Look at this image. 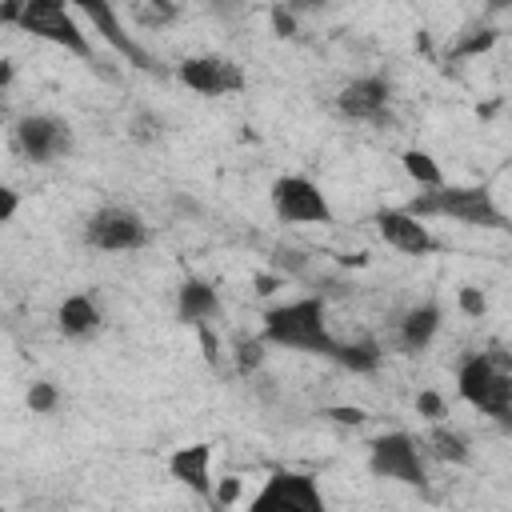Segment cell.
<instances>
[{"label":"cell","instance_id":"6da1fadb","mask_svg":"<svg viewBox=\"0 0 512 512\" xmlns=\"http://www.w3.org/2000/svg\"><path fill=\"white\" fill-rule=\"evenodd\" d=\"M260 340L272 348H288V352H308V356H328L336 352V336L328 332V304L324 296H300L288 304H276L264 312V328Z\"/></svg>","mask_w":512,"mask_h":512},{"label":"cell","instance_id":"7a4b0ae2","mask_svg":"<svg viewBox=\"0 0 512 512\" xmlns=\"http://www.w3.org/2000/svg\"><path fill=\"white\" fill-rule=\"evenodd\" d=\"M404 212L416 216V220L448 216V220H460L468 228H504L508 224V216L500 212L492 192L480 188V184H440V188L420 192L416 200H408Z\"/></svg>","mask_w":512,"mask_h":512},{"label":"cell","instance_id":"3957f363","mask_svg":"<svg viewBox=\"0 0 512 512\" xmlns=\"http://www.w3.org/2000/svg\"><path fill=\"white\" fill-rule=\"evenodd\" d=\"M456 392L464 404H472L476 412H484L492 420H508V412H512V376H508L504 360L492 352H472L456 368Z\"/></svg>","mask_w":512,"mask_h":512},{"label":"cell","instance_id":"277c9868","mask_svg":"<svg viewBox=\"0 0 512 512\" xmlns=\"http://www.w3.org/2000/svg\"><path fill=\"white\" fill-rule=\"evenodd\" d=\"M16 28L20 32H32L36 40H48V44H56V48H64V52L88 60V64L96 60V48H92L84 24L76 20L72 8L56 4V0H24L20 4V16H16Z\"/></svg>","mask_w":512,"mask_h":512},{"label":"cell","instance_id":"5b68a950","mask_svg":"<svg viewBox=\"0 0 512 512\" xmlns=\"http://www.w3.org/2000/svg\"><path fill=\"white\" fill-rule=\"evenodd\" d=\"M72 144V124L56 112H24L12 124V148L32 164H56L72 152Z\"/></svg>","mask_w":512,"mask_h":512},{"label":"cell","instance_id":"8992f818","mask_svg":"<svg viewBox=\"0 0 512 512\" xmlns=\"http://www.w3.org/2000/svg\"><path fill=\"white\" fill-rule=\"evenodd\" d=\"M152 240L144 216L124 204H104L84 220V244L96 252H140Z\"/></svg>","mask_w":512,"mask_h":512},{"label":"cell","instance_id":"52a82bcc","mask_svg":"<svg viewBox=\"0 0 512 512\" xmlns=\"http://www.w3.org/2000/svg\"><path fill=\"white\" fill-rule=\"evenodd\" d=\"M368 468L372 476L380 480H396V484H408V488H424L428 472H424V448L416 436L408 432H384L368 444Z\"/></svg>","mask_w":512,"mask_h":512},{"label":"cell","instance_id":"ba28073f","mask_svg":"<svg viewBox=\"0 0 512 512\" xmlns=\"http://www.w3.org/2000/svg\"><path fill=\"white\" fill-rule=\"evenodd\" d=\"M248 512H328V504H324L316 476L296 472V468H280L252 496Z\"/></svg>","mask_w":512,"mask_h":512},{"label":"cell","instance_id":"9c48e42d","mask_svg":"<svg viewBox=\"0 0 512 512\" xmlns=\"http://www.w3.org/2000/svg\"><path fill=\"white\" fill-rule=\"evenodd\" d=\"M272 212L280 224H332V204L308 176H280L272 184Z\"/></svg>","mask_w":512,"mask_h":512},{"label":"cell","instance_id":"30bf717a","mask_svg":"<svg viewBox=\"0 0 512 512\" xmlns=\"http://www.w3.org/2000/svg\"><path fill=\"white\" fill-rule=\"evenodd\" d=\"M176 76L180 84H188L192 92L200 96H228V92H240L244 88V68L228 56H188L176 64Z\"/></svg>","mask_w":512,"mask_h":512},{"label":"cell","instance_id":"8fae6325","mask_svg":"<svg viewBox=\"0 0 512 512\" xmlns=\"http://www.w3.org/2000/svg\"><path fill=\"white\" fill-rule=\"evenodd\" d=\"M388 104H392V84L388 76H356L336 92V108L348 120H368V124H384L388 120Z\"/></svg>","mask_w":512,"mask_h":512},{"label":"cell","instance_id":"7c38bea8","mask_svg":"<svg viewBox=\"0 0 512 512\" xmlns=\"http://www.w3.org/2000/svg\"><path fill=\"white\" fill-rule=\"evenodd\" d=\"M80 16H88L92 20V28H96V36L116 52V56H124L132 68H144V72H156V60L124 32V24H120V16H116V8L112 4H104V0H84L80 8H76Z\"/></svg>","mask_w":512,"mask_h":512},{"label":"cell","instance_id":"4fadbf2b","mask_svg":"<svg viewBox=\"0 0 512 512\" xmlns=\"http://www.w3.org/2000/svg\"><path fill=\"white\" fill-rule=\"evenodd\" d=\"M376 232L384 236V244H392L404 256H428L436 248V236L428 232V224L408 216L404 208H380L376 212Z\"/></svg>","mask_w":512,"mask_h":512},{"label":"cell","instance_id":"5bb4252c","mask_svg":"<svg viewBox=\"0 0 512 512\" xmlns=\"http://www.w3.org/2000/svg\"><path fill=\"white\" fill-rule=\"evenodd\" d=\"M440 324H444V308H440L436 300L412 304V308L400 316V324H396V344H400V352H408V356L424 352V348L436 340Z\"/></svg>","mask_w":512,"mask_h":512},{"label":"cell","instance_id":"9a60e30c","mask_svg":"<svg viewBox=\"0 0 512 512\" xmlns=\"http://www.w3.org/2000/svg\"><path fill=\"white\" fill-rule=\"evenodd\" d=\"M172 480L192 488L196 496H212V444H184L168 456Z\"/></svg>","mask_w":512,"mask_h":512},{"label":"cell","instance_id":"2e32d148","mask_svg":"<svg viewBox=\"0 0 512 512\" xmlns=\"http://www.w3.org/2000/svg\"><path fill=\"white\" fill-rule=\"evenodd\" d=\"M176 316L192 328H208L220 316V292L204 276H188L176 292Z\"/></svg>","mask_w":512,"mask_h":512},{"label":"cell","instance_id":"e0dca14e","mask_svg":"<svg viewBox=\"0 0 512 512\" xmlns=\"http://www.w3.org/2000/svg\"><path fill=\"white\" fill-rule=\"evenodd\" d=\"M100 324H104L100 304H96L88 292H72V296H64L60 308H56V328H60L68 340H88V336L100 332Z\"/></svg>","mask_w":512,"mask_h":512},{"label":"cell","instance_id":"ac0fdd59","mask_svg":"<svg viewBox=\"0 0 512 512\" xmlns=\"http://www.w3.org/2000/svg\"><path fill=\"white\" fill-rule=\"evenodd\" d=\"M332 360H336L344 372L368 376V372H376V368H380L384 348H380L372 336H364V340H340V344H336V352H332Z\"/></svg>","mask_w":512,"mask_h":512},{"label":"cell","instance_id":"d6986e66","mask_svg":"<svg viewBox=\"0 0 512 512\" xmlns=\"http://www.w3.org/2000/svg\"><path fill=\"white\" fill-rule=\"evenodd\" d=\"M424 444H428V456H436V460H444V464H468V460H472L468 436L456 432V428H448V424H432V432H428Z\"/></svg>","mask_w":512,"mask_h":512},{"label":"cell","instance_id":"ffe728a7","mask_svg":"<svg viewBox=\"0 0 512 512\" xmlns=\"http://www.w3.org/2000/svg\"><path fill=\"white\" fill-rule=\"evenodd\" d=\"M400 164H404L408 180H416V184L428 188V192L444 184V168H440V160H436L432 152H424V148H408V152L400 156Z\"/></svg>","mask_w":512,"mask_h":512},{"label":"cell","instance_id":"44dd1931","mask_svg":"<svg viewBox=\"0 0 512 512\" xmlns=\"http://www.w3.org/2000/svg\"><path fill=\"white\" fill-rule=\"evenodd\" d=\"M496 28H472V32H464L460 36V44L452 48V60H468V56H480V52H488L492 44H496Z\"/></svg>","mask_w":512,"mask_h":512},{"label":"cell","instance_id":"7402d4cb","mask_svg":"<svg viewBox=\"0 0 512 512\" xmlns=\"http://www.w3.org/2000/svg\"><path fill=\"white\" fill-rule=\"evenodd\" d=\"M264 348H268V344H264L260 336H240V340H236V368H240L244 376H252V372L264 364Z\"/></svg>","mask_w":512,"mask_h":512},{"label":"cell","instance_id":"603a6c76","mask_svg":"<svg viewBox=\"0 0 512 512\" xmlns=\"http://www.w3.org/2000/svg\"><path fill=\"white\" fill-rule=\"evenodd\" d=\"M28 408H32L36 416L56 412V408H60V392H56V384H48V380H32V384H28Z\"/></svg>","mask_w":512,"mask_h":512},{"label":"cell","instance_id":"cb8c5ba5","mask_svg":"<svg viewBox=\"0 0 512 512\" xmlns=\"http://www.w3.org/2000/svg\"><path fill=\"white\" fill-rule=\"evenodd\" d=\"M132 12H136V20H144V24H168V20H176V16H180V8H176V4H168V0L136 4Z\"/></svg>","mask_w":512,"mask_h":512},{"label":"cell","instance_id":"d4e9b609","mask_svg":"<svg viewBox=\"0 0 512 512\" xmlns=\"http://www.w3.org/2000/svg\"><path fill=\"white\" fill-rule=\"evenodd\" d=\"M444 412H448V404H444V396H440L436 388H424V392H416V416H424V420L440 424V420H444Z\"/></svg>","mask_w":512,"mask_h":512},{"label":"cell","instance_id":"484cf974","mask_svg":"<svg viewBox=\"0 0 512 512\" xmlns=\"http://www.w3.org/2000/svg\"><path fill=\"white\" fill-rule=\"evenodd\" d=\"M456 304H460V312L472 316V320H480V316L488 312V296H484L480 288H472V284H464V288L456 292Z\"/></svg>","mask_w":512,"mask_h":512},{"label":"cell","instance_id":"4316f807","mask_svg":"<svg viewBox=\"0 0 512 512\" xmlns=\"http://www.w3.org/2000/svg\"><path fill=\"white\" fill-rule=\"evenodd\" d=\"M328 420H336V424H352V428H356V424L368 420V412H364L360 404H332V408H328Z\"/></svg>","mask_w":512,"mask_h":512},{"label":"cell","instance_id":"83f0119b","mask_svg":"<svg viewBox=\"0 0 512 512\" xmlns=\"http://www.w3.org/2000/svg\"><path fill=\"white\" fill-rule=\"evenodd\" d=\"M236 496H240V476H224L220 484H212V500H216L220 508L236 504Z\"/></svg>","mask_w":512,"mask_h":512},{"label":"cell","instance_id":"f1b7e54d","mask_svg":"<svg viewBox=\"0 0 512 512\" xmlns=\"http://www.w3.org/2000/svg\"><path fill=\"white\" fill-rule=\"evenodd\" d=\"M16 212H20V192L0 180V224H8Z\"/></svg>","mask_w":512,"mask_h":512},{"label":"cell","instance_id":"f546056e","mask_svg":"<svg viewBox=\"0 0 512 512\" xmlns=\"http://www.w3.org/2000/svg\"><path fill=\"white\" fill-rule=\"evenodd\" d=\"M272 28H276L280 36H292V32H296V16H292V8L276 4V8H272Z\"/></svg>","mask_w":512,"mask_h":512},{"label":"cell","instance_id":"4dcf8cb0","mask_svg":"<svg viewBox=\"0 0 512 512\" xmlns=\"http://www.w3.org/2000/svg\"><path fill=\"white\" fill-rule=\"evenodd\" d=\"M280 268H288V272H300L304 268V256L300 252H280V260H276Z\"/></svg>","mask_w":512,"mask_h":512},{"label":"cell","instance_id":"1f68e13d","mask_svg":"<svg viewBox=\"0 0 512 512\" xmlns=\"http://www.w3.org/2000/svg\"><path fill=\"white\" fill-rule=\"evenodd\" d=\"M20 4H24V0H8V4H0V20H4V24H16Z\"/></svg>","mask_w":512,"mask_h":512},{"label":"cell","instance_id":"d6a6232c","mask_svg":"<svg viewBox=\"0 0 512 512\" xmlns=\"http://www.w3.org/2000/svg\"><path fill=\"white\" fill-rule=\"evenodd\" d=\"M12 76H16V64H12L8 56H0V92L12 84Z\"/></svg>","mask_w":512,"mask_h":512},{"label":"cell","instance_id":"836d02e7","mask_svg":"<svg viewBox=\"0 0 512 512\" xmlns=\"http://www.w3.org/2000/svg\"><path fill=\"white\" fill-rule=\"evenodd\" d=\"M276 284H280L276 276H256V292H264V296H268V292H276Z\"/></svg>","mask_w":512,"mask_h":512},{"label":"cell","instance_id":"e575fe53","mask_svg":"<svg viewBox=\"0 0 512 512\" xmlns=\"http://www.w3.org/2000/svg\"><path fill=\"white\" fill-rule=\"evenodd\" d=\"M0 512H4V508H0Z\"/></svg>","mask_w":512,"mask_h":512}]
</instances>
